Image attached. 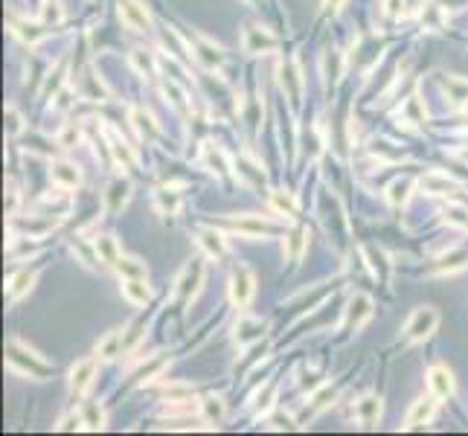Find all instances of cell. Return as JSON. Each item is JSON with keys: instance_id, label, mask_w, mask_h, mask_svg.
<instances>
[{"instance_id": "obj_11", "label": "cell", "mask_w": 468, "mask_h": 436, "mask_svg": "<svg viewBox=\"0 0 468 436\" xmlns=\"http://www.w3.org/2000/svg\"><path fill=\"white\" fill-rule=\"evenodd\" d=\"M128 122L134 125V131L140 134V140L152 143V140H157V137H160V125H157V120L152 117V111H146V108L134 105L131 111H128Z\"/></svg>"}, {"instance_id": "obj_50", "label": "cell", "mask_w": 468, "mask_h": 436, "mask_svg": "<svg viewBox=\"0 0 468 436\" xmlns=\"http://www.w3.org/2000/svg\"><path fill=\"white\" fill-rule=\"evenodd\" d=\"M143 332H146V326H143V323H134L131 329H125V352H131V349L137 346V341L143 337Z\"/></svg>"}, {"instance_id": "obj_22", "label": "cell", "mask_w": 468, "mask_h": 436, "mask_svg": "<svg viewBox=\"0 0 468 436\" xmlns=\"http://www.w3.org/2000/svg\"><path fill=\"white\" fill-rule=\"evenodd\" d=\"M35 280H38L35 271H18V273H15V277L9 280V285H6V300H9V302H18L24 294H29V288L35 285Z\"/></svg>"}, {"instance_id": "obj_2", "label": "cell", "mask_w": 468, "mask_h": 436, "mask_svg": "<svg viewBox=\"0 0 468 436\" xmlns=\"http://www.w3.org/2000/svg\"><path fill=\"white\" fill-rule=\"evenodd\" d=\"M439 326V312L430 309V305H422V309H416L408 323H405V337L408 344H422L425 337H430Z\"/></svg>"}, {"instance_id": "obj_4", "label": "cell", "mask_w": 468, "mask_h": 436, "mask_svg": "<svg viewBox=\"0 0 468 436\" xmlns=\"http://www.w3.org/2000/svg\"><path fill=\"white\" fill-rule=\"evenodd\" d=\"M230 300H233V305L239 312H245L248 305H250V300H253V294H256V277H253V271L248 268V265H236L233 271H230Z\"/></svg>"}, {"instance_id": "obj_44", "label": "cell", "mask_w": 468, "mask_h": 436, "mask_svg": "<svg viewBox=\"0 0 468 436\" xmlns=\"http://www.w3.org/2000/svg\"><path fill=\"white\" fill-rule=\"evenodd\" d=\"M166 398L175 401V405H184V401H195V390L186 384H169L166 387Z\"/></svg>"}, {"instance_id": "obj_10", "label": "cell", "mask_w": 468, "mask_h": 436, "mask_svg": "<svg viewBox=\"0 0 468 436\" xmlns=\"http://www.w3.org/2000/svg\"><path fill=\"white\" fill-rule=\"evenodd\" d=\"M439 410V398L437 396H425V398H416L413 407L408 410V419H405V428H419V425H430L433 416Z\"/></svg>"}, {"instance_id": "obj_45", "label": "cell", "mask_w": 468, "mask_h": 436, "mask_svg": "<svg viewBox=\"0 0 468 436\" xmlns=\"http://www.w3.org/2000/svg\"><path fill=\"white\" fill-rule=\"evenodd\" d=\"M401 117H405L408 122H425L422 99H419V96H410V99L405 102V108H401Z\"/></svg>"}, {"instance_id": "obj_54", "label": "cell", "mask_w": 468, "mask_h": 436, "mask_svg": "<svg viewBox=\"0 0 468 436\" xmlns=\"http://www.w3.org/2000/svg\"><path fill=\"white\" fill-rule=\"evenodd\" d=\"M271 422H273V428H277V430H294V422H291V416H273L271 419Z\"/></svg>"}, {"instance_id": "obj_42", "label": "cell", "mask_w": 468, "mask_h": 436, "mask_svg": "<svg viewBox=\"0 0 468 436\" xmlns=\"http://www.w3.org/2000/svg\"><path fill=\"white\" fill-rule=\"evenodd\" d=\"M273 398H277V384H268L265 390L256 396V416H268L271 413V407H273Z\"/></svg>"}, {"instance_id": "obj_14", "label": "cell", "mask_w": 468, "mask_h": 436, "mask_svg": "<svg viewBox=\"0 0 468 436\" xmlns=\"http://www.w3.org/2000/svg\"><path fill=\"white\" fill-rule=\"evenodd\" d=\"M428 387L439 401L451 398V396H454V376H451V369L445 364H433L428 369Z\"/></svg>"}, {"instance_id": "obj_24", "label": "cell", "mask_w": 468, "mask_h": 436, "mask_svg": "<svg viewBox=\"0 0 468 436\" xmlns=\"http://www.w3.org/2000/svg\"><path fill=\"white\" fill-rule=\"evenodd\" d=\"M305 248H309V230L305 227H294L291 233L285 236V245H282V253L288 262H297L300 256L305 253Z\"/></svg>"}, {"instance_id": "obj_43", "label": "cell", "mask_w": 468, "mask_h": 436, "mask_svg": "<svg viewBox=\"0 0 468 436\" xmlns=\"http://www.w3.org/2000/svg\"><path fill=\"white\" fill-rule=\"evenodd\" d=\"M64 21V12L56 0H44V9H41V24L44 26H58Z\"/></svg>"}, {"instance_id": "obj_17", "label": "cell", "mask_w": 468, "mask_h": 436, "mask_svg": "<svg viewBox=\"0 0 468 436\" xmlns=\"http://www.w3.org/2000/svg\"><path fill=\"white\" fill-rule=\"evenodd\" d=\"M419 186H422V192H428V195H437V198L454 195V192L460 189V184L454 181V177H448V175H442V172H428V175H422Z\"/></svg>"}, {"instance_id": "obj_5", "label": "cell", "mask_w": 468, "mask_h": 436, "mask_svg": "<svg viewBox=\"0 0 468 436\" xmlns=\"http://www.w3.org/2000/svg\"><path fill=\"white\" fill-rule=\"evenodd\" d=\"M373 317V300H369V294H364V291H355L352 300L346 302V312H344V326L358 332L364 329V323Z\"/></svg>"}, {"instance_id": "obj_38", "label": "cell", "mask_w": 468, "mask_h": 436, "mask_svg": "<svg viewBox=\"0 0 468 436\" xmlns=\"http://www.w3.org/2000/svg\"><path fill=\"white\" fill-rule=\"evenodd\" d=\"M442 88H445V93H448V99L454 102V105H462V102H468V82L465 79H457V76H448L445 82H442Z\"/></svg>"}, {"instance_id": "obj_31", "label": "cell", "mask_w": 468, "mask_h": 436, "mask_svg": "<svg viewBox=\"0 0 468 436\" xmlns=\"http://www.w3.org/2000/svg\"><path fill=\"white\" fill-rule=\"evenodd\" d=\"M128 61H131V67H134L143 79H154V76H157V64H160V58H154L152 53H146V50H131Z\"/></svg>"}, {"instance_id": "obj_37", "label": "cell", "mask_w": 468, "mask_h": 436, "mask_svg": "<svg viewBox=\"0 0 468 436\" xmlns=\"http://www.w3.org/2000/svg\"><path fill=\"white\" fill-rule=\"evenodd\" d=\"M166 364H169V358H166V355H157V358L146 361V364L140 366V373H137V384H140V387H146L149 381H154V378H157V376L166 369Z\"/></svg>"}, {"instance_id": "obj_36", "label": "cell", "mask_w": 468, "mask_h": 436, "mask_svg": "<svg viewBox=\"0 0 468 436\" xmlns=\"http://www.w3.org/2000/svg\"><path fill=\"white\" fill-rule=\"evenodd\" d=\"M271 207L285 218H297V213H300V204H297V198L291 195V192H273Z\"/></svg>"}, {"instance_id": "obj_53", "label": "cell", "mask_w": 468, "mask_h": 436, "mask_svg": "<svg viewBox=\"0 0 468 436\" xmlns=\"http://www.w3.org/2000/svg\"><path fill=\"white\" fill-rule=\"evenodd\" d=\"M465 262H468L465 256H462V253H457V256H451V259H445V265H439L437 271H439V273H454L457 268H465Z\"/></svg>"}, {"instance_id": "obj_20", "label": "cell", "mask_w": 468, "mask_h": 436, "mask_svg": "<svg viewBox=\"0 0 468 436\" xmlns=\"http://www.w3.org/2000/svg\"><path fill=\"white\" fill-rule=\"evenodd\" d=\"M108 149H111V154H114V163L117 166H122V169H134L137 166V154H134V149L128 145L117 131H108Z\"/></svg>"}, {"instance_id": "obj_49", "label": "cell", "mask_w": 468, "mask_h": 436, "mask_svg": "<svg viewBox=\"0 0 468 436\" xmlns=\"http://www.w3.org/2000/svg\"><path fill=\"white\" fill-rule=\"evenodd\" d=\"M79 140H82V131H79L76 125H67V128H64V131L58 134V145H61V149H73Z\"/></svg>"}, {"instance_id": "obj_13", "label": "cell", "mask_w": 468, "mask_h": 436, "mask_svg": "<svg viewBox=\"0 0 468 436\" xmlns=\"http://www.w3.org/2000/svg\"><path fill=\"white\" fill-rule=\"evenodd\" d=\"M352 419H355L358 425H364V428L376 425L378 419H381V398H378V396H373V393L361 396V398L352 405Z\"/></svg>"}, {"instance_id": "obj_6", "label": "cell", "mask_w": 468, "mask_h": 436, "mask_svg": "<svg viewBox=\"0 0 468 436\" xmlns=\"http://www.w3.org/2000/svg\"><path fill=\"white\" fill-rule=\"evenodd\" d=\"M277 44H280L277 35H271V32L262 29V26H245V35H241V47H245V53H250V56L273 53Z\"/></svg>"}, {"instance_id": "obj_25", "label": "cell", "mask_w": 468, "mask_h": 436, "mask_svg": "<svg viewBox=\"0 0 468 436\" xmlns=\"http://www.w3.org/2000/svg\"><path fill=\"white\" fill-rule=\"evenodd\" d=\"M120 291L131 305H146L152 300V288H149L146 280H122Z\"/></svg>"}, {"instance_id": "obj_3", "label": "cell", "mask_w": 468, "mask_h": 436, "mask_svg": "<svg viewBox=\"0 0 468 436\" xmlns=\"http://www.w3.org/2000/svg\"><path fill=\"white\" fill-rule=\"evenodd\" d=\"M204 285V262L201 259H189L181 271V277L175 282V297L181 300V305H189L198 297V291Z\"/></svg>"}, {"instance_id": "obj_46", "label": "cell", "mask_w": 468, "mask_h": 436, "mask_svg": "<svg viewBox=\"0 0 468 436\" xmlns=\"http://www.w3.org/2000/svg\"><path fill=\"white\" fill-rule=\"evenodd\" d=\"M163 93L169 96V99H172V105H175L177 111H181V114H186V111H189V102H186V93H184L181 88H177L175 82H166V85H163Z\"/></svg>"}, {"instance_id": "obj_51", "label": "cell", "mask_w": 468, "mask_h": 436, "mask_svg": "<svg viewBox=\"0 0 468 436\" xmlns=\"http://www.w3.org/2000/svg\"><path fill=\"white\" fill-rule=\"evenodd\" d=\"M79 428H85V416H82V413L64 416V419H61V425H58V430H79Z\"/></svg>"}, {"instance_id": "obj_12", "label": "cell", "mask_w": 468, "mask_h": 436, "mask_svg": "<svg viewBox=\"0 0 468 436\" xmlns=\"http://www.w3.org/2000/svg\"><path fill=\"white\" fill-rule=\"evenodd\" d=\"M93 378H96V358H85V361L73 364V369H70V393L73 396H85L90 390Z\"/></svg>"}, {"instance_id": "obj_7", "label": "cell", "mask_w": 468, "mask_h": 436, "mask_svg": "<svg viewBox=\"0 0 468 436\" xmlns=\"http://www.w3.org/2000/svg\"><path fill=\"white\" fill-rule=\"evenodd\" d=\"M277 76H280L282 93H285L288 99H291V105L297 108V105H300V96H302V76H300V70H297V61H280Z\"/></svg>"}, {"instance_id": "obj_26", "label": "cell", "mask_w": 468, "mask_h": 436, "mask_svg": "<svg viewBox=\"0 0 468 436\" xmlns=\"http://www.w3.org/2000/svg\"><path fill=\"white\" fill-rule=\"evenodd\" d=\"M198 407H201V419H204V422H209V425H221L224 416H227V405H224L221 396H207V398H201Z\"/></svg>"}, {"instance_id": "obj_28", "label": "cell", "mask_w": 468, "mask_h": 436, "mask_svg": "<svg viewBox=\"0 0 468 436\" xmlns=\"http://www.w3.org/2000/svg\"><path fill=\"white\" fill-rule=\"evenodd\" d=\"M128 198H131V184L122 181V177H117V181L108 186V195H105L108 213H120V209L128 204Z\"/></svg>"}, {"instance_id": "obj_47", "label": "cell", "mask_w": 468, "mask_h": 436, "mask_svg": "<svg viewBox=\"0 0 468 436\" xmlns=\"http://www.w3.org/2000/svg\"><path fill=\"white\" fill-rule=\"evenodd\" d=\"M24 131V117L18 114V108H6V134L18 137Z\"/></svg>"}, {"instance_id": "obj_27", "label": "cell", "mask_w": 468, "mask_h": 436, "mask_svg": "<svg viewBox=\"0 0 468 436\" xmlns=\"http://www.w3.org/2000/svg\"><path fill=\"white\" fill-rule=\"evenodd\" d=\"M93 248H96V256H99V265H111L114 268L117 265V259H120V245H117V239L114 236H96L93 239Z\"/></svg>"}, {"instance_id": "obj_15", "label": "cell", "mask_w": 468, "mask_h": 436, "mask_svg": "<svg viewBox=\"0 0 468 436\" xmlns=\"http://www.w3.org/2000/svg\"><path fill=\"white\" fill-rule=\"evenodd\" d=\"M265 329H268V323L259 320V317H248V314L239 317V323H236V344L239 346H250L256 341H262Z\"/></svg>"}, {"instance_id": "obj_9", "label": "cell", "mask_w": 468, "mask_h": 436, "mask_svg": "<svg viewBox=\"0 0 468 436\" xmlns=\"http://www.w3.org/2000/svg\"><path fill=\"white\" fill-rule=\"evenodd\" d=\"M230 227L241 236H250V239H271L277 233L271 221L259 218V216H239V218H230Z\"/></svg>"}, {"instance_id": "obj_52", "label": "cell", "mask_w": 468, "mask_h": 436, "mask_svg": "<svg viewBox=\"0 0 468 436\" xmlns=\"http://www.w3.org/2000/svg\"><path fill=\"white\" fill-rule=\"evenodd\" d=\"M405 6H408V0H384V15L387 18H401Z\"/></svg>"}, {"instance_id": "obj_55", "label": "cell", "mask_w": 468, "mask_h": 436, "mask_svg": "<svg viewBox=\"0 0 468 436\" xmlns=\"http://www.w3.org/2000/svg\"><path fill=\"white\" fill-rule=\"evenodd\" d=\"M323 6H326L329 12H337V9L344 6V0H323Z\"/></svg>"}, {"instance_id": "obj_29", "label": "cell", "mask_w": 468, "mask_h": 436, "mask_svg": "<svg viewBox=\"0 0 468 436\" xmlns=\"http://www.w3.org/2000/svg\"><path fill=\"white\" fill-rule=\"evenodd\" d=\"M361 253H364L366 268L373 271V277L381 280V282H387V277H390V262H387L384 250H378V248H361Z\"/></svg>"}, {"instance_id": "obj_48", "label": "cell", "mask_w": 468, "mask_h": 436, "mask_svg": "<svg viewBox=\"0 0 468 436\" xmlns=\"http://www.w3.org/2000/svg\"><path fill=\"white\" fill-rule=\"evenodd\" d=\"M323 64H326V73L332 70V82H337L341 79V70H344V64H341V53L337 50H329L326 58H323Z\"/></svg>"}, {"instance_id": "obj_39", "label": "cell", "mask_w": 468, "mask_h": 436, "mask_svg": "<svg viewBox=\"0 0 468 436\" xmlns=\"http://www.w3.org/2000/svg\"><path fill=\"white\" fill-rule=\"evenodd\" d=\"M154 204L160 209V216H175L177 209H181V198H177V192H172V189L154 192Z\"/></svg>"}, {"instance_id": "obj_34", "label": "cell", "mask_w": 468, "mask_h": 436, "mask_svg": "<svg viewBox=\"0 0 468 436\" xmlns=\"http://www.w3.org/2000/svg\"><path fill=\"white\" fill-rule=\"evenodd\" d=\"M114 268L120 273V280H146V265L134 259V256H120Z\"/></svg>"}, {"instance_id": "obj_1", "label": "cell", "mask_w": 468, "mask_h": 436, "mask_svg": "<svg viewBox=\"0 0 468 436\" xmlns=\"http://www.w3.org/2000/svg\"><path fill=\"white\" fill-rule=\"evenodd\" d=\"M6 364L12 373L26 376V378H47L53 373V366L47 364L38 352H32L29 346H24L18 337H9L6 341Z\"/></svg>"}, {"instance_id": "obj_32", "label": "cell", "mask_w": 468, "mask_h": 436, "mask_svg": "<svg viewBox=\"0 0 468 436\" xmlns=\"http://www.w3.org/2000/svg\"><path fill=\"white\" fill-rule=\"evenodd\" d=\"M79 93L85 96V99H93V102H102L108 90L102 85V79L99 76H93V73H85L82 79H79Z\"/></svg>"}, {"instance_id": "obj_40", "label": "cell", "mask_w": 468, "mask_h": 436, "mask_svg": "<svg viewBox=\"0 0 468 436\" xmlns=\"http://www.w3.org/2000/svg\"><path fill=\"white\" fill-rule=\"evenodd\" d=\"M445 224L454 230H468V209L462 204H448L445 207Z\"/></svg>"}, {"instance_id": "obj_19", "label": "cell", "mask_w": 468, "mask_h": 436, "mask_svg": "<svg viewBox=\"0 0 468 436\" xmlns=\"http://www.w3.org/2000/svg\"><path fill=\"white\" fill-rule=\"evenodd\" d=\"M50 181L61 189H76L82 184V172H79L76 163H70V160H56L50 166Z\"/></svg>"}, {"instance_id": "obj_30", "label": "cell", "mask_w": 468, "mask_h": 436, "mask_svg": "<svg viewBox=\"0 0 468 436\" xmlns=\"http://www.w3.org/2000/svg\"><path fill=\"white\" fill-rule=\"evenodd\" d=\"M413 186H416L413 177H396V181L387 186V201H390V207H405Z\"/></svg>"}, {"instance_id": "obj_18", "label": "cell", "mask_w": 468, "mask_h": 436, "mask_svg": "<svg viewBox=\"0 0 468 436\" xmlns=\"http://www.w3.org/2000/svg\"><path fill=\"white\" fill-rule=\"evenodd\" d=\"M198 248L204 250V256L207 259H213V262H218V259H224L227 256V239H224L218 230H198Z\"/></svg>"}, {"instance_id": "obj_33", "label": "cell", "mask_w": 468, "mask_h": 436, "mask_svg": "<svg viewBox=\"0 0 468 436\" xmlns=\"http://www.w3.org/2000/svg\"><path fill=\"white\" fill-rule=\"evenodd\" d=\"M9 26H12V32H15V35H18L24 44H38V41L44 38V32H47L44 24H29V21H12Z\"/></svg>"}, {"instance_id": "obj_8", "label": "cell", "mask_w": 468, "mask_h": 436, "mask_svg": "<svg viewBox=\"0 0 468 436\" xmlns=\"http://www.w3.org/2000/svg\"><path fill=\"white\" fill-rule=\"evenodd\" d=\"M120 21L131 32H149L152 29L149 12L143 3H137V0H120Z\"/></svg>"}, {"instance_id": "obj_23", "label": "cell", "mask_w": 468, "mask_h": 436, "mask_svg": "<svg viewBox=\"0 0 468 436\" xmlns=\"http://www.w3.org/2000/svg\"><path fill=\"white\" fill-rule=\"evenodd\" d=\"M125 352V332L122 329H114V332H108L99 344H96V355H99L102 361H111V358H117V355Z\"/></svg>"}, {"instance_id": "obj_21", "label": "cell", "mask_w": 468, "mask_h": 436, "mask_svg": "<svg viewBox=\"0 0 468 436\" xmlns=\"http://www.w3.org/2000/svg\"><path fill=\"white\" fill-rule=\"evenodd\" d=\"M192 56H195L207 70H218L221 64H224V53H221V47H216V44H209V41H195L192 44Z\"/></svg>"}, {"instance_id": "obj_41", "label": "cell", "mask_w": 468, "mask_h": 436, "mask_svg": "<svg viewBox=\"0 0 468 436\" xmlns=\"http://www.w3.org/2000/svg\"><path fill=\"white\" fill-rule=\"evenodd\" d=\"M82 416H85V428L88 430H102L105 428V413L99 407V401H88L82 407Z\"/></svg>"}, {"instance_id": "obj_16", "label": "cell", "mask_w": 468, "mask_h": 436, "mask_svg": "<svg viewBox=\"0 0 468 436\" xmlns=\"http://www.w3.org/2000/svg\"><path fill=\"white\" fill-rule=\"evenodd\" d=\"M201 163H204L209 172H213V175H218V177H227V175H230V169H233V163H230L227 152H224V149H218L216 143H204Z\"/></svg>"}, {"instance_id": "obj_35", "label": "cell", "mask_w": 468, "mask_h": 436, "mask_svg": "<svg viewBox=\"0 0 468 436\" xmlns=\"http://www.w3.org/2000/svg\"><path fill=\"white\" fill-rule=\"evenodd\" d=\"M334 398H337V387L334 384H323V387H317V390L312 393L309 407H312V413H323L326 407L334 405Z\"/></svg>"}]
</instances>
